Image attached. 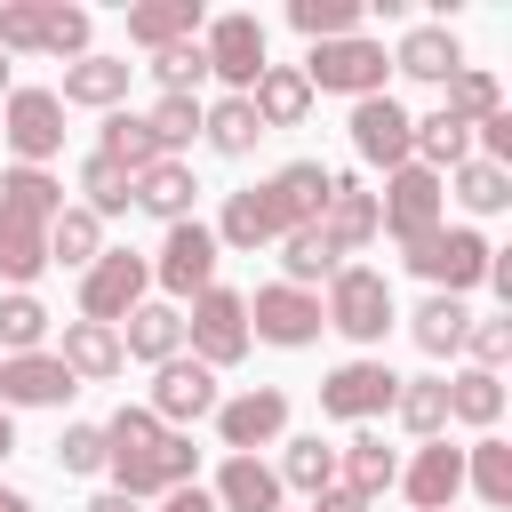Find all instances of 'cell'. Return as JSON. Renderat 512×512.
<instances>
[{
    "mask_svg": "<svg viewBox=\"0 0 512 512\" xmlns=\"http://www.w3.org/2000/svg\"><path fill=\"white\" fill-rule=\"evenodd\" d=\"M192 464H200V448L184 440V432H168L152 408H120L112 424H104V472L120 480V496H168V488H192Z\"/></svg>",
    "mask_w": 512,
    "mask_h": 512,
    "instance_id": "cell-1",
    "label": "cell"
},
{
    "mask_svg": "<svg viewBox=\"0 0 512 512\" xmlns=\"http://www.w3.org/2000/svg\"><path fill=\"white\" fill-rule=\"evenodd\" d=\"M64 216V184L48 168H0V272L32 288L48 272V224Z\"/></svg>",
    "mask_w": 512,
    "mask_h": 512,
    "instance_id": "cell-2",
    "label": "cell"
},
{
    "mask_svg": "<svg viewBox=\"0 0 512 512\" xmlns=\"http://www.w3.org/2000/svg\"><path fill=\"white\" fill-rule=\"evenodd\" d=\"M400 256H408V272H416V280H432V296H464V288H480V280H488V256H496V248H488L472 224H432V232H424V240H408Z\"/></svg>",
    "mask_w": 512,
    "mask_h": 512,
    "instance_id": "cell-3",
    "label": "cell"
},
{
    "mask_svg": "<svg viewBox=\"0 0 512 512\" xmlns=\"http://www.w3.org/2000/svg\"><path fill=\"white\" fill-rule=\"evenodd\" d=\"M304 88H320V96H384V72H392V56H384V40H368V32H352V40H320L304 64Z\"/></svg>",
    "mask_w": 512,
    "mask_h": 512,
    "instance_id": "cell-4",
    "label": "cell"
},
{
    "mask_svg": "<svg viewBox=\"0 0 512 512\" xmlns=\"http://www.w3.org/2000/svg\"><path fill=\"white\" fill-rule=\"evenodd\" d=\"M320 320H328L336 336H352V344H384V328H392V280H384L376 264H336Z\"/></svg>",
    "mask_w": 512,
    "mask_h": 512,
    "instance_id": "cell-5",
    "label": "cell"
},
{
    "mask_svg": "<svg viewBox=\"0 0 512 512\" xmlns=\"http://www.w3.org/2000/svg\"><path fill=\"white\" fill-rule=\"evenodd\" d=\"M144 288H152V256H136V248H104V256L80 272V320L120 328V320L144 304Z\"/></svg>",
    "mask_w": 512,
    "mask_h": 512,
    "instance_id": "cell-6",
    "label": "cell"
},
{
    "mask_svg": "<svg viewBox=\"0 0 512 512\" xmlns=\"http://www.w3.org/2000/svg\"><path fill=\"white\" fill-rule=\"evenodd\" d=\"M440 208H448V176H432V168H392L384 176V192H376V232H392L400 248L408 240H424L432 224H440Z\"/></svg>",
    "mask_w": 512,
    "mask_h": 512,
    "instance_id": "cell-7",
    "label": "cell"
},
{
    "mask_svg": "<svg viewBox=\"0 0 512 512\" xmlns=\"http://www.w3.org/2000/svg\"><path fill=\"white\" fill-rule=\"evenodd\" d=\"M0 136H8L16 168H48V160L64 152V104H56V88H8Z\"/></svg>",
    "mask_w": 512,
    "mask_h": 512,
    "instance_id": "cell-8",
    "label": "cell"
},
{
    "mask_svg": "<svg viewBox=\"0 0 512 512\" xmlns=\"http://www.w3.org/2000/svg\"><path fill=\"white\" fill-rule=\"evenodd\" d=\"M200 56H208V72H216L232 96H248V88H256V72L272 64V48H264V24H256L248 8H232V16L200 24Z\"/></svg>",
    "mask_w": 512,
    "mask_h": 512,
    "instance_id": "cell-9",
    "label": "cell"
},
{
    "mask_svg": "<svg viewBox=\"0 0 512 512\" xmlns=\"http://www.w3.org/2000/svg\"><path fill=\"white\" fill-rule=\"evenodd\" d=\"M184 336H192V360H200V368H232V360L248 352V296H240V288H200Z\"/></svg>",
    "mask_w": 512,
    "mask_h": 512,
    "instance_id": "cell-10",
    "label": "cell"
},
{
    "mask_svg": "<svg viewBox=\"0 0 512 512\" xmlns=\"http://www.w3.org/2000/svg\"><path fill=\"white\" fill-rule=\"evenodd\" d=\"M392 392H400V376L360 352V360H344V368L320 376V416H336V424H376V416L392 408Z\"/></svg>",
    "mask_w": 512,
    "mask_h": 512,
    "instance_id": "cell-11",
    "label": "cell"
},
{
    "mask_svg": "<svg viewBox=\"0 0 512 512\" xmlns=\"http://www.w3.org/2000/svg\"><path fill=\"white\" fill-rule=\"evenodd\" d=\"M216 232L200 224V216H184V224H168V240H160V256H152V280L168 288V296H200V288H216Z\"/></svg>",
    "mask_w": 512,
    "mask_h": 512,
    "instance_id": "cell-12",
    "label": "cell"
},
{
    "mask_svg": "<svg viewBox=\"0 0 512 512\" xmlns=\"http://www.w3.org/2000/svg\"><path fill=\"white\" fill-rule=\"evenodd\" d=\"M280 432H288V392H280V384H248V392L216 400V440H224L232 456H256V448H272Z\"/></svg>",
    "mask_w": 512,
    "mask_h": 512,
    "instance_id": "cell-13",
    "label": "cell"
},
{
    "mask_svg": "<svg viewBox=\"0 0 512 512\" xmlns=\"http://www.w3.org/2000/svg\"><path fill=\"white\" fill-rule=\"evenodd\" d=\"M352 152L368 168H384V176L416 160V120L400 112V96H360L352 104Z\"/></svg>",
    "mask_w": 512,
    "mask_h": 512,
    "instance_id": "cell-14",
    "label": "cell"
},
{
    "mask_svg": "<svg viewBox=\"0 0 512 512\" xmlns=\"http://www.w3.org/2000/svg\"><path fill=\"white\" fill-rule=\"evenodd\" d=\"M320 328H328V320H320V296H312V288L272 280V288H256V296H248V336H264V344H280V352L312 344Z\"/></svg>",
    "mask_w": 512,
    "mask_h": 512,
    "instance_id": "cell-15",
    "label": "cell"
},
{
    "mask_svg": "<svg viewBox=\"0 0 512 512\" xmlns=\"http://www.w3.org/2000/svg\"><path fill=\"white\" fill-rule=\"evenodd\" d=\"M152 416L176 432V424H200V416H216V368H200V360H160L152 368Z\"/></svg>",
    "mask_w": 512,
    "mask_h": 512,
    "instance_id": "cell-16",
    "label": "cell"
},
{
    "mask_svg": "<svg viewBox=\"0 0 512 512\" xmlns=\"http://www.w3.org/2000/svg\"><path fill=\"white\" fill-rule=\"evenodd\" d=\"M392 488H408V504H416V512H448V504H456V488H464V448L424 440V448L400 464V480H392Z\"/></svg>",
    "mask_w": 512,
    "mask_h": 512,
    "instance_id": "cell-17",
    "label": "cell"
},
{
    "mask_svg": "<svg viewBox=\"0 0 512 512\" xmlns=\"http://www.w3.org/2000/svg\"><path fill=\"white\" fill-rule=\"evenodd\" d=\"M80 384L64 376V360L56 352H16V360H0V408H64Z\"/></svg>",
    "mask_w": 512,
    "mask_h": 512,
    "instance_id": "cell-18",
    "label": "cell"
},
{
    "mask_svg": "<svg viewBox=\"0 0 512 512\" xmlns=\"http://www.w3.org/2000/svg\"><path fill=\"white\" fill-rule=\"evenodd\" d=\"M328 184H336V168H320V160H288L280 176H264V200H272L280 232H296V224H320V208H328Z\"/></svg>",
    "mask_w": 512,
    "mask_h": 512,
    "instance_id": "cell-19",
    "label": "cell"
},
{
    "mask_svg": "<svg viewBox=\"0 0 512 512\" xmlns=\"http://www.w3.org/2000/svg\"><path fill=\"white\" fill-rule=\"evenodd\" d=\"M56 360H64V376H72V384H104V376H120V368H128L120 328H96V320H64Z\"/></svg>",
    "mask_w": 512,
    "mask_h": 512,
    "instance_id": "cell-20",
    "label": "cell"
},
{
    "mask_svg": "<svg viewBox=\"0 0 512 512\" xmlns=\"http://www.w3.org/2000/svg\"><path fill=\"white\" fill-rule=\"evenodd\" d=\"M392 72L448 88V80L464 72V48H456V32H448V24H416V32H400V48H392Z\"/></svg>",
    "mask_w": 512,
    "mask_h": 512,
    "instance_id": "cell-21",
    "label": "cell"
},
{
    "mask_svg": "<svg viewBox=\"0 0 512 512\" xmlns=\"http://www.w3.org/2000/svg\"><path fill=\"white\" fill-rule=\"evenodd\" d=\"M128 56H80V64H64V88H56V104H88V112H120V96H128Z\"/></svg>",
    "mask_w": 512,
    "mask_h": 512,
    "instance_id": "cell-22",
    "label": "cell"
},
{
    "mask_svg": "<svg viewBox=\"0 0 512 512\" xmlns=\"http://www.w3.org/2000/svg\"><path fill=\"white\" fill-rule=\"evenodd\" d=\"M208 232H216V248H240V256H256V248H272V240H280V216H272L264 184H240Z\"/></svg>",
    "mask_w": 512,
    "mask_h": 512,
    "instance_id": "cell-23",
    "label": "cell"
},
{
    "mask_svg": "<svg viewBox=\"0 0 512 512\" xmlns=\"http://www.w3.org/2000/svg\"><path fill=\"white\" fill-rule=\"evenodd\" d=\"M216 512H280V472L264 464V456H224V472H216Z\"/></svg>",
    "mask_w": 512,
    "mask_h": 512,
    "instance_id": "cell-24",
    "label": "cell"
},
{
    "mask_svg": "<svg viewBox=\"0 0 512 512\" xmlns=\"http://www.w3.org/2000/svg\"><path fill=\"white\" fill-rule=\"evenodd\" d=\"M200 24H208V8L200 0H136L128 8V40L136 48H176V40H200Z\"/></svg>",
    "mask_w": 512,
    "mask_h": 512,
    "instance_id": "cell-25",
    "label": "cell"
},
{
    "mask_svg": "<svg viewBox=\"0 0 512 512\" xmlns=\"http://www.w3.org/2000/svg\"><path fill=\"white\" fill-rule=\"evenodd\" d=\"M320 232H328L336 256L368 248V240H376V192H360L352 176H336V184H328V208H320Z\"/></svg>",
    "mask_w": 512,
    "mask_h": 512,
    "instance_id": "cell-26",
    "label": "cell"
},
{
    "mask_svg": "<svg viewBox=\"0 0 512 512\" xmlns=\"http://www.w3.org/2000/svg\"><path fill=\"white\" fill-rule=\"evenodd\" d=\"M120 352H128V360H152V368H160V360H176V352H184V312L144 296V304L120 320Z\"/></svg>",
    "mask_w": 512,
    "mask_h": 512,
    "instance_id": "cell-27",
    "label": "cell"
},
{
    "mask_svg": "<svg viewBox=\"0 0 512 512\" xmlns=\"http://www.w3.org/2000/svg\"><path fill=\"white\" fill-rule=\"evenodd\" d=\"M192 168L184 160H160V168H144V176H128V208H144V216H160V224H184L192 216Z\"/></svg>",
    "mask_w": 512,
    "mask_h": 512,
    "instance_id": "cell-28",
    "label": "cell"
},
{
    "mask_svg": "<svg viewBox=\"0 0 512 512\" xmlns=\"http://www.w3.org/2000/svg\"><path fill=\"white\" fill-rule=\"evenodd\" d=\"M392 480H400V456H392L376 432H352V440L336 448V488H352V496H368V504H376Z\"/></svg>",
    "mask_w": 512,
    "mask_h": 512,
    "instance_id": "cell-29",
    "label": "cell"
},
{
    "mask_svg": "<svg viewBox=\"0 0 512 512\" xmlns=\"http://www.w3.org/2000/svg\"><path fill=\"white\" fill-rule=\"evenodd\" d=\"M248 104H256V120H264V128H296V120L312 112V88H304V72H296V64H264V72H256V88H248Z\"/></svg>",
    "mask_w": 512,
    "mask_h": 512,
    "instance_id": "cell-30",
    "label": "cell"
},
{
    "mask_svg": "<svg viewBox=\"0 0 512 512\" xmlns=\"http://www.w3.org/2000/svg\"><path fill=\"white\" fill-rule=\"evenodd\" d=\"M96 152H104L112 168H128V176H144V168H160V160H168V152H160V136L144 128V112H104Z\"/></svg>",
    "mask_w": 512,
    "mask_h": 512,
    "instance_id": "cell-31",
    "label": "cell"
},
{
    "mask_svg": "<svg viewBox=\"0 0 512 512\" xmlns=\"http://www.w3.org/2000/svg\"><path fill=\"white\" fill-rule=\"evenodd\" d=\"M200 136H208L224 160H240V152H256L264 120H256V104H248V96H216V104H200Z\"/></svg>",
    "mask_w": 512,
    "mask_h": 512,
    "instance_id": "cell-32",
    "label": "cell"
},
{
    "mask_svg": "<svg viewBox=\"0 0 512 512\" xmlns=\"http://www.w3.org/2000/svg\"><path fill=\"white\" fill-rule=\"evenodd\" d=\"M104 256V224L80 208V200H64V216L48 224V264H64V272H88Z\"/></svg>",
    "mask_w": 512,
    "mask_h": 512,
    "instance_id": "cell-33",
    "label": "cell"
},
{
    "mask_svg": "<svg viewBox=\"0 0 512 512\" xmlns=\"http://www.w3.org/2000/svg\"><path fill=\"white\" fill-rule=\"evenodd\" d=\"M496 416H504V376H488V368H456V376H448V424L488 432Z\"/></svg>",
    "mask_w": 512,
    "mask_h": 512,
    "instance_id": "cell-34",
    "label": "cell"
},
{
    "mask_svg": "<svg viewBox=\"0 0 512 512\" xmlns=\"http://www.w3.org/2000/svg\"><path fill=\"white\" fill-rule=\"evenodd\" d=\"M392 416H400L416 440H440V432H448V376H400Z\"/></svg>",
    "mask_w": 512,
    "mask_h": 512,
    "instance_id": "cell-35",
    "label": "cell"
},
{
    "mask_svg": "<svg viewBox=\"0 0 512 512\" xmlns=\"http://www.w3.org/2000/svg\"><path fill=\"white\" fill-rule=\"evenodd\" d=\"M464 160H472V128H464L456 112H424V120H416V168L448 176V168H464Z\"/></svg>",
    "mask_w": 512,
    "mask_h": 512,
    "instance_id": "cell-36",
    "label": "cell"
},
{
    "mask_svg": "<svg viewBox=\"0 0 512 512\" xmlns=\"http://www.w3.org/2000/svg\"><path fill=\"white\" fill-rule=\"evenodd\" d=\"M464 328H472V312H464V296H424L416 304V320H408V336L432 352V360H448V352H464Z\"/></svg>",
    "mask_w": 512,
    "mask_h": 512,
    "instance_id": "cell-37",
    "label": "cell"
},
{
    "mask_svg": "<svg viewBox=\"0 0 512 512\" xmlns=\"http://www.w3.org/2000/svg\"><path fill=\"white\" fill-rule=\"evenodd\" d=\"M280 264H288V288H312V280H336V248H328V232L320 224H296V232H280Z\"/></svg>",
    "mask_w": 512,
    "mask_h": 512,
    "instance_id": "cell-38",
    "label": "cell"
},
{
    "mask_svg": "<svg viewBox=\"0 0 512 512\" xmlns=\"http://www.w3.org/2000/svg\"><path fill=\"white\" fill-rule=\"evenodd\" d=\"M464 480L480 488V504H496V512H512V448H504L496 432H480V440L464 448Z\"/></svg>",
    "mask_w": 512,
    "mask_h": 512,
    "instance_id": "cell-39",
    "label": "cell"
},
{
    "mask_svg": "<svg viewBox=\"0 0 512 512\" xmlns=\"http://www.w3.org/2000/svg\"><path fill=\"white\" fill-rule=\"evenodd\" d=\"M40 344H48V304H40L32 288H8V296H0V360L40 352Z\"/></svg>",
    "mask_w": 512,
    "mask_h": 512,
    "instance_id": "cell-40",
    "label": "cell"
},
{
    "mask_svg": "<svg viewBox=\"0 0 512 512\" xmlns=\"http://www.w3.org/2000/svg\"><path fill=\"white\" fill-rule=\"evenodd\" d=\"M360 16H368V0H288V24H296L312 48H320V40H352Z\"/></svg>",
    "mask_w": 512,
    "mask_h": 512,
    "instance_id": "cell-41",
    "label": "cell"
},
{
    "mask_svg": "<svg viewBox=\"0 0 512 512\" xmlns=\"http://www.w3.org/2000/svg\"><path fill=\"white\" fill-rule=\"evenodd\" d=\"M440 112H456L464 128H480V120H496V112H504V88H496V72H488V64H464V72L448 80V96H440Z\"/></svg>",
    "mask_w": 512,
    "mask_h": 512,
    "instance_id": "cell-42",
    "label": "cell"
},
{
    "mask_svg": "<svg viewBox=\"0 0 512 512\" xmlns=\"http://www.w3.org/2000/svg\"><path fill=\"white\" fill-rule=\"evenodd\" d=\"M280 488H304V496H320V488H336V448H328L320 432H304V440H288V456H280Z\"/></svg>",
    "mask_w": 512,
    "mask_h": 512,
    "instance_id": "cell-43",
    "label": "cell"
},
{
    "mask_svg": "<svg viewBox=\"0 0 512 512\" xmlns=\"http://www.w3.org/2000/svg\"><path fill=\"white\" fill-rule=\"evenodd\" d=\"M448 176H456V200H464L472 216L512 208V168H496V160H464V168H448Z\"/></svg>",
    "mask_w": 512,
    "mask_h": 512,
    "instance_id": "cell-44",
    "label": "cell"
},
{
    "mask_svg": "<svg viewBox=\"0 0 512 512\" xmlns=\"http://www.w3.org/2000/svg\"><path fill=\"white\" fill-rule=\"evenodd\" d=\"M80 192H88L80 208H88L96 224H104V216H128V168H112L104 152H88V160H80Z\"/></svg>",
    "mask_w": 512,
    "mask_h": 512,
    "instance_id": "cell-45",
    "label": "cell"
},
{
    "mask_svg": "<svg viewBox=\"0 0 512 512\" xmlns=\"http://www.w3.org/2000/svg\"><path fill=\"white\" fill-rule=\"evenodd\" d=\"M152 80H160V96H200V80H208V56H200V40H176V48H160V56H152Z\"/></svg>",
    "mask_w": 512,
    "mask_h": 512,
    "instance_id": "cell-46",
    "label": "cell"
},
{
    "mask_svg": "<svg viewBox=\"0 0 512 512\" xmlns=\"http://www.w3.org/2000/svg\"><path fill=\"white\" fill-rule=\"evenodd\" d=\"M144 128H152V136H160V152L176 160V152L200 136V96H160V104L144 112Z\"/></svg>",
    "mask_w": 512,
    "mask_h": 512,
    "instance_id": "cell-47",
    "label": "cell"
},
{
    "mask_svg": "<svg viewBox=\"0 0 512 512\" xmlns=\"http://www.w3.org/2000/svg\"><path fill=\"white\" fill-rule=\"evenodd\" d=\"M56 472H72V480L104 472V424H64V440H56Z\"/></svg>",
    "mask_w": 512,
    "mask_h": 512,
    "instance_id": "cell-48",
    "label": "cell"
},
{
    "mask_svg": "<svg viewBox=\"0 0 512 512\" xmlns=\"http://www.w3.org/2000/svg\"><path fill=\"white\" fill-rule=\"evenodd\" d=\"M464 352H472V368L496 376V368L512 360V320H472V328H464Z\"/></svg>",
    "mask_w": 512,
    "mask_h": 512,
    "instance_id": "cell-49",
    "label": "cell"
},
{
    "mask_svg": "<svg viewBox=\"0 0 512 512\" xmlns=\"http://www.w3.org/2000/svg\"><path fill=\"white\" fill-rule=\"evenodd\" d=\"M160 512H216V496L192 480V488H168V496H160Z\"/></svg>",
    "mask_w": 512,
    "mask_h": 512,
    "instance_id": "cell-50",
    "label": "cell"
},
{
    "mask_svg": "<svg viewBox=\"0 0 512 512\" xmlns=\"http://www.w3.org/2000/svg\"><path fill=\"white\" fill-rule=\"evenodd\" d=\"M312 512H368V496H352V488H320Z\"/></svg>",
    "mask_w": 512,
    "mask_h": 512,
    "instance_id": "cell-51",
    "label": "cell"
},
{
    "mask_svg": "<svg viewBox=\"0 0 512 512\" xmlns=\"http://www.w3.org/2000/svg\"><path fill=\"white\" fill-rule=\"evenodd\" d=\"M88 512H136V496H120V488H104V496H96Z\"/></svg>",
    "mask_w": 512,
    "mask_h": 512,
    "instance_id": "cell-52",
    "label": "cell"
},
{
    "mask_svg": "<svg viewBox=\"0 0 512 512\" xmlns=\"http://www.w3.org/2000/svg\"><path fill=\"white\" fill-rule=\"evenodd\" d=\"M0 512H32V496L24 488H0Z\"/></svg>",
    "mask_w": 512,
    "mask_h": 512,
    "instance_id": "cell-53",
    "label": "cell"
},
{
    "mask_svg": "<svg viewBox=\"0 0 512 512\" xmlns=\"http://www.w3.org/2000/svg\"><path fill=\"white\" fill-rule=\"evenodd\" d=\"M8 448H16V424H8V408H0V456H8Z\"/></svg>",
    "mask_w": 512,
    "mask_h": 512,
    "instance_id": "cell-54",
    "label": "cell"
},
{
    "mask_svg": "<svg viewBox=\"0 0 512 512\" xmlns=\"http://www.w3.org/2000/svg\"><path fill=\"white\" fill-rule=\"evenodd\" d=\"M0 104H8V56H0Z\"/></svg>",
    "mask_w": 512,
    "mask_h": 512,
    "instance_id": "cell-55",
    "label": "cell"
}]
</instances>
